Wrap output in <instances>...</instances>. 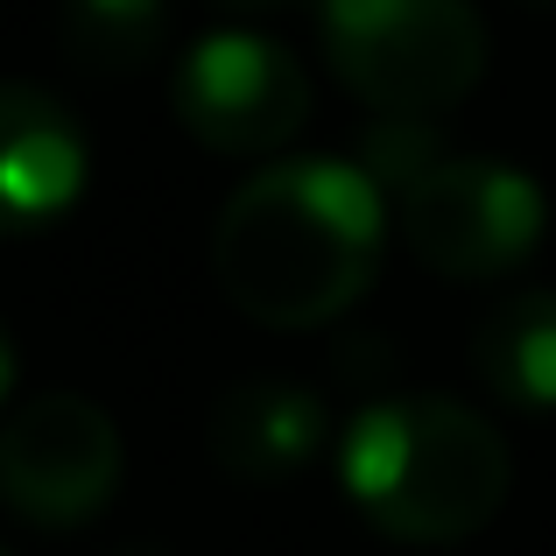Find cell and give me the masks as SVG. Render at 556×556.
<instances>
[{
    "label": "cell",
    "mask_w": 556,
    "mask_h": 556,
    "mask_svg": "<svg viewBox=\"0 0 556 556\" xmlns=\"http://www.w3.org/2000/svg\"><path fill=\"white\" fill-rule=\"evenodd\" d=\"M388 190L359 163L289 155L226 198L212 232V275L240 317L268 331H317L345 317L380 275Z\"/></svg>",
    "instance_id": "6da1fadb"
},
{
    "label": "cell",
    "mask_w": 556,
    "mask_h": 556,
    "mask_svg": "<svg viewBox=\"0 0 556 556\" xmlns=\"http://www.w3.org/2000/svg\"><path fill=\"white\" fill-rule=\"evenodd\" d=\"M339 479L353 507L394 543H465L507 507L515 458L479 408L451 394H388L345 422Z\"/></svg>",
    "instance_id": "7a4b0ae2"
},
{
    "label": "cell",
    "mask_w": 556,
    "mask_h": 556,
    "mask_svg": "<svg viewBox=\"0 0 556 556\" xmlns=\"http://www.w3.org/2000/svg\"><path fill=\"white\" fill-rule=\"evenodd\" d=\"M317 36L374 121H444L486 78V22L472 0H325Z\"/></svg>",
    "instance_id": "3957f363"
},
{
    "label": "cell",
    "mask_w": 556,
    "mask_h": 556,
    "mask_svg": "<svg viewBox=\"0 0 556 556\" xmlns=\"http://www.w3.org/2000/svg\"><path fill=\"white\" fill-rule=\"evenodd\" d=\"M549 198L521 163L444 155L402 190V240L444 282H501L543 247Z\"/></svg>",
    "instance_id": "277c9868"
},
{
    "label": "cell",
    "mask_w": 556,
    "mask_h": 556,
    "mask_svg": "<svg viewBox=\"0 0 556 556\" xmlns=\"http://www.w3.org/2000/svg\"><path fill=\"white\" fill-rule=\"evenodd\" d=\"M177 121L212 155H275L311 127V78L275 36L218 28L177 56Z\"/></svg>",
    "instance_id": "5b68a950"
},
{
    "label": "cell",
    "mask_w": 556,
    "mask_h": 556,
    "mask_svg": "<svg viewBox=\"0 0 556 556\" xmlns=\"http://www.w3.org/2000/svg\"><path fill=\"white\" fill-rule=\"evenodd\" d=\"M121 493V422L92 394H28L0 422V501L28 529H85Z\"/></svg>",
    "instance_id": "8992f818"
},
{
    "label": "cell",
    "mask_w": 556,
    "mask_h": 556,
    "mask_svg": "<svg viewBox=\"0 0 556 556\" xmlns=\"http://www.w3.org/2000/svg\"><path fill=\"white\" fill-rule=\"evenodd\" d=\"M92 149L71 106L42 85H0V232H42L78 204Z\"/></svg>",
    "instance_id": "52a82bcc"
},
{
    "label": "cell",
    "mask_w": 556,
    "mask_h": 556,
    "mask_svg": "<svg viewBox=\"0 0 556 556\" xmlns=\"http://www.w3.org/2000/svg\"><path fill=\"white\" fill-rule=\"evenodd\" d=\"M212 458L226 465L247 486H275V479H296L303 465L325 451L331 437V408L317 388L303 380H240L212 402Z\"/></svg>",
    "instance_id": "ba28073f"
},
{
    "label": "cell",
    "mask_w": 556,
    "mask_h": 556,
    "mask_svg": "<svg viewBox=\"0 0 556 556\" xmlns=\"http://www.w3.org/2000/svg\"><path fill=\"white\" fill-rule=\"evenodd\" d=\"M472 367L501 402L556 408V289H515L472 339Z\"/></svg>",
    "instance_id": "9c48e42d"
},
{
    "label": "cell",
    "mask_w": 556,
    "mask_h": 556,
    "mask_svg": "<svg viewBox=\"0 0 556 556\" xmlns=\"http://www.w3.org/2000/svg\"><path fill=\"white\" fill-rule=\"evenodd\" d=\"M64 50L85 71H141L163 56L169 42V0H64V22H56Z\"/></svg>",
    "instance_id": "30bf717a"
},
{
    "label": "cell",
    "mask_w": 556,
    "mask_h": 556,
    "mask_svg": "<svg viewBox=\"0 0 556 556\" xmlns=\"http://www.w3.org/2000/svg\"><path fill=\"white\" fill-rule=\"evenodd\" d=\"M218 14H268V8H289V0H204Z\"/></svg>",
    "instance_id": "8fae6325"
},
{
    "label": "cell",
    "mask_w": 556,
    "mask_h": 556,
    "mask_svg": "<svg viewBox=\"0 0 556 556\" xmlns=\"http://www.w3.org/2000/svg\"><path fill=\"white\" fill-rule=\"evenodd\" d=\"M8 388H14V345H8V325H0V402H8Z\"/></svg>",
    "instance_id": "7c38bea8"
},
{
    "label": "cell",
    "mask_w": 556,
    "mask_h": 556,
    "mask_svg": "<svg viewBox=\"0 0 556 556\" xmlns=\"http://www.w3.org/2000/svg\"><path fill=\"white\" fill-rule=\"evenodd\" d=\"M529 8H556V0H529Z\"/></svg>",
    "instance_id": "4fadbf2b"
},
{
    "label": "cell",
    "mask_w": 556,
    "mask_h": 556,
    "mask_svg": "<svg viewBox=\"0 0 556 556\" xmlns=\"http://www.w3.org/2000/svg\"><path fill=\"white\" fill-rule=\"evenodd\" d=\"M0 556H8V549H0Z\"/></svg>",
    "instance_id": "5bb4252c"
}]
</instances>
